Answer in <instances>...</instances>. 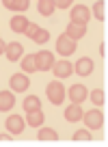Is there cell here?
Returning a JSON list of instances; mask_svg holds the SVG:
<instances>
[{
    "instance_id": "22",
    "label": "cell",
    "mask_w": 108,
    "mask_h": 147,
    "mask_svg": "<svg viewBox=\"0 0 108 147\" xmlns=\"http://www.w3.org/2000/svg\"><path fill=\"white\" fill-rule=\"evenodd\" d=\"M39 138H41V141H56V138H59V134L54 132L52 128H41V130H39Z\"/></svg>"
},
{
    "instance_id": "10",
    "label": "cell",
    "mask_w": 108,
    "mask_h": 147,
    "mask_svg": "<svg viewBox=\"0 0 108 147\" xmlns=\"http://www.w3.org/2000/svg\"><path fill=\"white\" fill-rule=\"evenodd\" d=\"M5 54H7V59L9 61H18V59H22V54H24V48H22V43H18V41H13V43H7V50H5Z\"/></svg>"
},
{
    "instance_id": "7",
    "label": "cell",
    "mask_w": 108,
    "mask_h": 147,
    "mask_svg": "<svg viewBox=\"0 0 108 147\" xmlns=\"http://www.w3.org/2000/svg\"><path fill=\"white\" fill-rule=\"evenodd\" d=\"M82 117L86 119V125H89L91 130L102 128V123H104V115L99 113L97 108H95V110H89V113H86V115H82Z\"/></svg>"
},
{
    "instance_id": "13",
    "label": "cell",
    "mask_w": 108,
    "mask_h": 147,
    "mask_svg": "<svg viewBox=\"0 0 108 147\" xmlns=\"http://www.w3.org/2000/svg\"><path fill=\"white\" fill-rule=\"evenodd\" d=\"M82 108H80V104H72L67 110H65V119L69 121V123H76V121H80L82 119Z\"/></svg>"
},
{
    "instance_id": "27",
    "label": "cell",
    "mask_w": 108,
    "mask_h": 147,
    "mask_svg": "<svg viewBox=\"0 0 108 147\" xmlns=\"http://www.w3.org/2000/svg\"><path fill=\"white\" fill-rule=\"evenodd\" d=\"M69 5H72L69 0H54V7H56V9H69Z\"/></svg>"
},
{
    "instance_id": "2",
    "label": "cell",
    "mask_w": 108,
    "mask_h": 147,
    "mask_svg": "<svg viewBox=\"0 0 108 147\" xmlns=\"http://www.w3.org/2000/svg\"><path fill=\"white\" fill-rule=\"evenodd\" d=\"M56 52H59V54H63V56L74 54V52H76V41H74V39H69L67 35H61L59 39H56Z\"/></svg>"
},
{
    "instance_id": "29",
    "label": "cell",
    "mask_w": 108,
    "mask_h": 147,
    "mask_svg": "<svg viewBox=\"0 0 108 147\" xmlns=\"http://www.w3.org/2000/svg\"><path fill=\"white\" fill-rule=\"evenodd\" d=\"M99 54L106 56V43H102V46H99Z\"/></svg>"
},
{
    "instance_id": "30",
    "label": "cell",
    "mask_w": 108,
    "mask_h": 147,
    "mask_svg": "<svg viewBox=\"0 0 108 147\" xmlns=\"http://www.w3.org/2000/svg\"><path fill=\"white\" fill-rule=\"evenodd\" d=\"M69 2H72V0H69Z\"/></svg>"
},
{
    "instance_id": "8",
    "label": "cell",
    "mask_w": 108,
    "mask_h": 147,
    "mask_svg": "<svg viewBox=\"0 0 108 147\" xmlns=\"http://www.w3.org/2000/svg\"><path fill=\"white\" fill-rule=\"evenodd\" d=\"M69 100H72L74 104H82V102L86 100V87H82V84L69 87Z\"/></svg>"
},
{
    "instance_id": "21",
    "label": "cell",
    "mask_w": 108,
    "mask_h": 147,
    "mask_svg": "<svg viewBox=\"0 0 108 147\" xmlns=\"http://www.w3.org/2000/svg\"><path fill=\"white\" fill-rule=\"evenodd\" d=\"M93 15L99 20V22H104V20H106V2H104V0H97V2H95Z\"/></svg>"
},
{
    "instance_id": "19",
    "label": "cell",
    "mask_w": 108,
    "mask_h": 147,
    "mask_svg": "<svg viewBox=\"0 0 108 147\" xmlns=\"http://www.w3.org/2000/svg\"><path fill=\"white\" fill-rule=\"evenodd\" d=\"M22 69L26 74H32L37 69V59H35V54H28V56H24L22 59Z\"/></svg>"
},
{
    "instance_id": "16",
    "label": "cell",
    "mask_w": 108,
    "mask_h": 147,
    "mask_svg": "<svg viewBox=\"0 0 108 147\" xmlns=\"http://www.w3.org/2000/svg\"><path fill=\"white\" fill-rule=\"evenodd\" d=\"M28 26V20L24 18V15H15V18H11V30L13 32H24Z\"/></svg>"
},
{
    "instance_id": "3",
    "label": "cell",
    "mask_w": 108,
    "mask_h": 147,
    "mask_svg": "<svg viewBox=\"0 0 108 147\" xmlns=\"http://www.w3.org/2000/svg\"><path fill=\"white\" fill-rule=\"evenodd\" d=\"M35 59H37V69H39V71H48L54 65V56H52V52H48V50L37 52Z\"/></svg>"
},
{
    "instance_id": "4",
    "label": "cell",
    "mask_w": 108,
    "mask_h": 147,
    "mask_svg": "<svg viewBox=\"0 0 108 147\" xmlns=\"http://www.w3.org/2000/svg\"><path fill=\"white\" fill-rule=\"evenodd\" d=\"M89 20H91V11L86 9L84 5H76L72 9V22H76V24H89Z\"/></svg>"
},
{
    "instance_id": "14",
    "label": "cell",
    "mask_w": 108,
    "mask_h": 147,
    "mask_svg": "<svg viewBox=\"0 0 108 147\" xmlns=\"http://www.w3.org/2000/svg\"><path fill=\"white\" fill-rule=\"evenodd\" d=\"M74 69H76L80 76H89V74L93 71V61L91 59H80L76 65H74Z\"/></svg>"
},
{
    "instance_id": "26",
    "label": "cell",
    "mask_w": 108,
    "mask_h": 147,
    "mask_svg": "<svg viewBox=\"0 0 108 147\" xmlns=\"http://www.w3.org/2000/svg\"><path fill=\"white\" fill-rule=\"evenodd\" d=\"M74 138H76V141H89V138H91V134L86 132V130H78V132L74 134Z\"/></svg>"
},
{
    "instance_id": "28",
    "label": "cell",
    "mask_w": 108,
    "mask_h": 147,
    "mask_svg": "<svg viewBox=\"0 0 108 147\" xmlns=\"http://www.w3.org/2000/svg\"><path fill=\"white\" fill-rule=\"evenodd\" d=\"M5 50H7V43L0 39V54H5Z\"/></svg>"
},
{
    "instance_id": "5",
    "label": "cell",
    "mask_w": 108,
    "mask_h": 147,
    "mask_svg": "<svg viewBox=\"0 0 108 147\" xmlns=\"http://www.w3.org/2000/svg\"><path fill=\"white\" fill-rule=\"evenodd\" d=\"M65 35H67L69 39H74V41H78V39H82V37L86 35V24L69 22V26H67V30H65Z\"/></svg>"
},
{
    "instance_id": "17",
    "label": "cell",
    "mask_w": 108,
    "mask_h": 147,
    "mask_svg": "<svg viewBox=\"0 0 108 147\" xmlns=\"http://www.w3.org/2000/svg\"><path fill=\"white\" fill-rule=\"evenodd\" d=\"M37 9H39L41 15L50 18V15L54 13V9H56V7H54V0H39V2H37Z\"/></svg>"
},
{
    "instance_id": "9",
    "label": "cell",
    "mask_w": 108,
    "mask_h": 147,
    "mask_svg": "<svg viewBox=\"0 0 108 147\" xmlns=\"http://www.w3.org/2000/svg\"><path fill=\"white\" fill-rule=\"evenodd\" d=\"M2 5L9 11H15V13H24V11L30 7V0H2Z\"/></svg>"
},
{
    "instance_id": "25",
    "label": "cell",
    "mask_w": 108,
    "mask_h": 147,
    "mask_svg": "<svg viewBox=\"0 0 108 147\" xmlns=\"http://www.w3.org/2000/svg\"><path fill=\"white\" fill-rule=\"evenodd\" d=\"M24 32H26V37H30V39H32V37L39 32V26H37V24H30V22H28V26H26V30H24Z\"/></svg>"
},
{
    "instance_id": "11",
    "label": "cell",
    "mask_w": 108,
    "mask_h": 147,
    "mask_svg": "<svg viewBox=\"0 0 108 147\" xmlns=\"http://www.w3.org/2000/svg\"><path fill=\"white\" fill-rule=\"evenodd\" d=\"M52 67H54V74H56L59 78H67L69 74L74 71V65L69 63V61H59V63H54Z\"/></svg>"
},
{
    "instance_id": "6",
    "label": "cell",
    "mask_w": 108,
    "mask_h": 147,
    "mask_svg": "<svg viewBox=\"0 0 108 147\" xmlns=\"http://www.w3.org/2000/svg\"><path fill=\"white\" fill-rule=\"evenodd\" d=\"M11 89H13V91H26L28 87H30V80H28V76L26 74H15V76H11Z\"/></svg>"
},
{
    "instance_id": "15",
    "label": "cell",
    "mask_w": 108,
    "mask_h": 147,
    "mask_svg": "<svg viewBox=\"0 0 108 147\" xmlns=\"http://www.w3.org/2000/svg\"><path fill=\"white\" fill-rule=\"evenodd\" d=\"M15 104V97L11 91H0V110H11Z\"/></svg>"
},
{
    "instance_id": "23",
    "label": "cell",
    "mask_w": 108,
    "mask_h": 147,
    "mask_svg": "<svg viewBox=\"0 0 108 147\" xmlns=\"http://www.w3.org/2000/svg\"><path fill=\"white\" fill-rule=\"evenodd\" d=\"M48 39H50V32H48V30H43V28H39V32L32 37V41H37V43H45Z\"/></svg>"
},
{
    "instance_id": "12",
    "label": "cell",
    "mask_w": 108,
    "mask_h": 147,
    "mask_svg": "<svg viewBox=\"0 0 108 147\" xmlns=\"http://www.w3.org/2000/svg\"><path fill=\"white\" fill-rule=\"evenodd\" d=\"M7 130H9L11 134H20L24 130V119L20 115H11L9 119H7Z\"/></svg>"
},
{
    "instance_id": "1",
    "label": "cell",
    "mask_w": 108,
    "mask_h": 147,
    "mask_svg": "<svg viewBox=\"0 0 108 147\" xmlns=\"http://www.w3.org/2000/svg\"><path fill=\"white\" fill-rule=\"evenodd\" d=\"M45 93H48V100L52 102L54 106L63 104V100H65V87L61 82H50L48 87H45Z\"/></svg>"
},
{
    "instance_id": "20",
    "label": "cell",
    "mask_w": 108,
    "mask_h": 147,
    "mask_svg": "<svg viewBox=\"0 0 108 147\" xmlns=\"http://www.w3.org/2000/svg\"><path fill=\"white\" fill-rule=\"evenodd\" d=\"M24 108H26V113H30V110H39L41 108V102L37 95H28L26 100H24Z\"/></svg>"
},
{
    "instance_id": "24",
    "label": "cell",
    "mask_w": 108,
    "mask_h": 147,
    "mask_svg": "<svg viewBox=\"0 0 108 147\" xmlns=\"http://www.w3.org/2000/svg\"><path fill=\"white\" fill-rule=\"evenodd\" d=\"M91 100H93V104H104V91L102 89H95V91H91Z\"/></svg>"
},
{
    "instance_id": "18",
    "label": "cell",
    "mask_w": 108,
    "mask_h": 147,
    "mask_svg": "<svg viewBox=\"0 0 108 147\" xmlns=\"http://www.w3.org/2000/svg\"><path fill=\"white\" fill-rule=\"evenodd\" d=\"M26 123L32 125V128H41V123H43V113H41V108L39 110H30V113H28Z\"/></svg>"
}]
</instances>
